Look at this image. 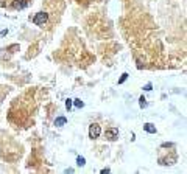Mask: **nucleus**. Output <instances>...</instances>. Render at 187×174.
<instances>
[{
	"label": "nucleus",
	"instance_id": "1a4fd4ad",
	"mask_svg": "<svg viewBox=\"0 0 187 174\" xmlns=\"http://www.w3.org/2000/svg\"><path fill=\"white\" fill-rule=\"evenodd\" d=\"M73 104H75V107H83V106H84V103L81 101L80 98H76V99H73Z\"/></svg>",
	"mask_w": 187,
	"mask_h": 174
},
{
	"label": "nucleus",
	"instance_id": "9d476101",
	"mask_svg": "<svg viewBox=\"0 0 187 174\" xmlns=\"http://www.w3.org/2000/svg\"><path fill=\"white\" fill-rule=\"evenodd\" d=\"M72 106H73V99H66V109L67 111H70Z\"/></svg>",
	"mask_w": 187,
	"mask_h": 174
},
{
	"label": "nucleus",
	"instance_id": "9b49d317",
	"mask_svg": "<svg viewBox=\"0 0 187 174\" xmlns=\"http://www.w3.org/2000/svg\"><path fill=\"white\" fill-rule=\"evenodd\" d=\"M126 78H128V73H123V75H122V78H120V79H119V84L125 83V81H126Z\"/></svg>",
	"mask_w": 187,
	"mask_h": 174
},
{
	"label": "nucleus",
	"instance_id": "39448f33",
	"mask_svg": "<svg viewBox=\"0 0 187 174\" xmlns=\"http://www.w3.org/2000/svg\"><path fill=\"white\" fill-rule=\"evenodd\" d=\"M143 129H145L148 134H156V127H154V124H151V123H145L143 124Z\"/></svg>",
	"mask_w": 187,
	"mask_h": 174
},
{
	"label": "nucleus",
	"instance_id": "f03ea898",
	"mask_svg": "<svg viewBox=\"0 0 187 174\" xmlns=\"http://www.w3.org/2000/svg\"><path fill=\"white\" fill-rule=\"evenodd\" d=\"M47 20H48V14L45 13V11H39L36 16L33 17V22L36 23V25H44Z\"/></svg>",
	"mask_w": 187,
	"mask_h": 174
},
{
	"label": "nucleus",
	"instance_id": "7ed1b4c3",
	"mask_svg": "<svg viewBox=\"0 0 187 174\" xmlns=\"http://www.w3.org/2000/svg\"><path fill=\"white\" fill-rule=\"evenodd\" d=\"M105 137H106L108 140H117L119 138V129L117 127H109V129H106V132H105Z\"/></svg>",
	"mask_w": 187,
	"mask_h": 174
},
{
	"label": "nucleus",
	"instance_id": "ddd939ff",
	"mask_svg": "<svg viewBox=\"0 0 187 174\" xmlns=\"http://www.w3.org/2000/svg\"><path fill=\"white\" fill-rule=\"evenodd\" d=\"M109 171H111V169H109V168H105V169H101V173H103V174H105V173H109Z\"/></svg>",
	"mask_w": 187,
	"mask_h": 174
},
{
	"label": "nucleus",
	"instance_id": "6e6552de",
	"mask_svg": "<svg viewBox=\"0 0 187 174\" xmlns=\"http://www.w3.org/2000/svg\"><path fill=\"white\" fill-rule=\"evenodd\" d=\"M76 165H78V166H84V165H86V159H84V157H78V159H76Z\"/></svg>",
	"mask_w": 187,
	"mask_h": 174
},
{
	"label": "nucleus",
	"instance_id": "f257e3e1",
	"mask_svg": "<svg viewBox=\"0 0 187 174\" xmlns=\"http://www.w3.org/2000/svg\"><path fill=\"white\" fill-rule=\"evenodd\" d=\"M100 134H101L100 124H97V123H92V124H90V126H89V138L95 140V138L100 137Z\"/></svg>",
	"mask_w": 187,
	"mask_h": 174
},
{
	"label": "nucleus",
	"instance_id": "423d86ee",
	"mask_svg": "<svg viewBox=\"0 0 187 174\" xmlns=\"http://www.w3.org/2000/svg\"><path fill=\"white\" fill-rule=\"evenodd\" d=\"M67 123V120L64 118V117H58V118L55 120V126H58V127H61V126H64V124Z\"/></svg>",
	"mask_w": 187,
	"mask_h": 174
},
{
	"label": "nucleus",
	"instance_id": "0eeeda50",
	"mask_svg": "<svg viewBox=\"0 0 187 174\" xmlns=\"http://www.w3.org/2000/svg\"><path fill=\"white\" fill-rule=\"evenodd\" d=\"M139 106H140L142 109H145V107H147V99L143 98V97H140V98H139Z\"/></svg>",
	"mask_w": 187,
	"mask_h": 174
},
{
	"label": "nucleus",
	"instance_id": "f8f14e48",
	"mask_svg": "<svg viewBox=\"0 0 187 174\" xmlns=\"http://www.w3.org/2000/svg\"><path fill=\"white\" fill-rule=\"evenodd\" d=\"M151 87H153V86H151V84H150V83H148V84H147V86H145V87H143V90H145V92H150V90H151Z\"/></svg>",
	"mask_w": 187,
	"mask_h": 174
},
{
	"label": "nucleus",
	"instance_id": "20e7f679",
	"mask_svg": "<svg viewBox=\"0 0 187 174\" xmlns=\"http://www.w3.org/2000/svg\"><path fill=\"white\" fill-rule=\"evenodd\" d=\"M27 6H28L27 0H14L13 2V8L14 9H25Z\"/></svg>",
	"mask_w": 187,
	"mask_h": 174
}]
</instances>
